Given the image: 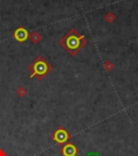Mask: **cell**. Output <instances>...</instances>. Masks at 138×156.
<instances>
[{
	"label": "cell",
	"instance_id": "obj_6",
	"mask_svg": "<svg viewBox=\"0 0 138 156\" xmlns=\"http://www.w3.org/2000/svg\"><path fill=\"white\" fill-rule=\"evenodd\" d=\"M108 17H109V21H112V20L114 19V16L112 14H109V15H107V19H108Z\"/></svg>",
	"mask_w": 138,
	"mask_h": 156
},
{
	"label": "cell",
	"instance_id": "obj_2",
	"mask_svg": "<svg viewBox=\"0 0 138 156\" xmlns=\"http://www.w3.org/2000/svg\"><path fill=\"white\" fill-rule=\"evenodd\" d=\"M65 47L68 51H70L71 53H76V52L81 48L82 46V42H81V38L75 35H71V36L67 37L65 40Z\"/></svg>",
	"mask_w": 138,
	"mask_h": 156
},
{
	"label": "cell",
	"instance_id": "obj_1",
	"mask_svg": "<svg viewBox=\"0 0 138 156\" xmlns=\"http://www.w3.org/2000/svg\"><path fill=\"white\" fill-rule=\"evenodd\" d=\"M32 75L34 76H38V77H43L48 74L49 72V66L46 64V62L44 61L43 58H38L32 66Z\"/></svg>",
	"mask_w": 138,
	"mask_h": 156
},
{
	"label": "cell",
	"instance_id": "obj_5",
	"mask_svg": "<svg viewBox=\"0 0 138 156\" xmlns=\"http://www.w3.org/2000/svg\"><path fill=\"white\" fill-rule=\"evenodd\" d=\"M15 37H16L17 40H19V41H23V40H25V39H26L27 35H26V33H25L24 30H19V33H16Z\"/></svg>",
	"mask_w": 138,
	"mask_h": 156
},
{
	"label": "cell",
	"instance_id": "obj_4",
	"mask_svg": "<svg viewBox=\"0 0 138 156\" xmlns=\"http://www.w3.org/2000/svg\"><path fill=\"white\" fill-rule=\"evenodd\" d=\"M62 153H63L64 156H76L78 153V149L72 143H67L66 145L63 146Z\"/></svg>",
	"mask_w": 138,
	"mask_h": 156
},
{
	"label": "cell",
	"instance_id": "obj_3",
	"mask_svg": "<svg viewBox=\"0 0 138 156\" xmlns=\"http://www.w3.org/2000/svg\"><path fill=\"white\" fill-rule=\"evenodd\" d=\"M69 136H69V133L67 132V130L64 129L63 127L58 128V129L52 134L53 140L55 142H57L58 144H64L65 142H67L68 139H69Z\"/></svg>",
	"mask_w": 138,
	"mask_h": 156
}]
</instances>
